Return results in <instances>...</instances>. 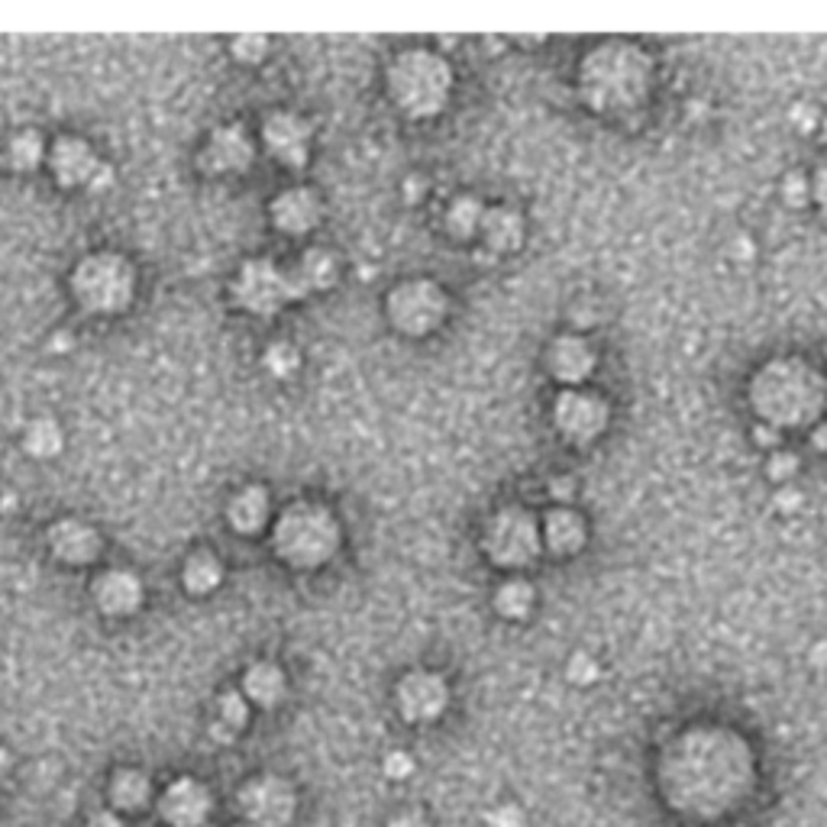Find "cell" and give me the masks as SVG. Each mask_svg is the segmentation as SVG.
I'll use <instances>...</instances> for the list:
<instances>
[{
  "instance_id": "cell-1",
  "label": "cell",
  "mask_w": 827,
  "mask_h": 827,
  "mask_svg": "<svg viewBox=\"0 0 827 827\" xmlns=\"http://www.w3.org/2000/svg\"><path fill=\"white\" fill-rule=\"evenodd\" d=\"M663 792L695 818H715L740 802L753 782V753L743 737L721 728L682 733L663 753Z\"/></svg>"
},
{
  "instance_id": "cell-2",
  "label": "cell",
  "mask_w": 827,
  "mask_h": 827,
  "mask_svg": "<svg viewBox=\"0 0 827 827\" xmlns=\"http://www.w3.org/2000/svg\"><path fill=\"white\" fill-rule=\"evenodd\" d=\"M827 404L825 376L805 359H773L750 379V407L770 427L795 431L818 424Z\"/></svg>"
},
{
  "instance_id": "cell-3",
  "label": "cell",
  "mask_w": 827,
  "mask_h": 827,
  "mask_svg": "<svg viewBox=\"0 0 827 827\" xmlns=\"http://www.w3.org/2000/svg\"><path fill=\"white\" fill-rule=\"evenodd\" d=\"M653 58L628 40H608L579 62V95L598 113H621L646 98Z\"/></svg>"
},
{
  "instance_id": "cell-4",
  "label": "cell",
  "mask_w": 827,
  "mask_h": 827,
  "mask_svg": "<svg viewBox=\"0 0 827 827\" xmlns=\"http://www.w3.org/2000/svg\"><path fill=\"white\" fill-rule=\"evenodd\" d=\"M340 543L342 531L337 514L317 501H294L272 527V549L292 569L327 566L337 556Z\"/></svg>"
},
{
  "instance_id": "cell-5",
  "label": "cell",
  "mask_w": 827,
  "mask_h": 827,
  "mask_svg": "<svg viewBox=\"0 0 827 827\" xmlns=\"http://www.w3.org/2000/svg\"><path fill=\"white\" fill-rule=\"evenodd\" d=\"M389 95L404 117L434 120L453 95V68L439 52H401L389 68Z\"/></svg>"
},
{
  "instance_id": "cell-6",
  "label": "cell",
  "mask_w": 827,
  "mask_h": 827,
  "mask_svg": "<svg viewBox=\"0 0 827 827\" xmlns=\"http://www.w3.org/2000/svg\"><path fill=\"white\" fill-rule=\"evenodd\" d=\"M72 297L91 317L123 314L137 297V269L127 255L100 249L72 269Z\"/></svg>"
},
{
  "instance_id": "cell-7",
  "label": "cell",
  "mask_w": 827,
  "mask_h": 827,
  "mask_svg": "<svg viewBox=\"0 0 827 827\" xmlns=\"http://www.w3.org/2000/svg\"><path fill=\"white\" fill-rule=\"evenodd\" d=\"M230 297L246 314L272 317L294 301H301L304 292L294 282L292 269H282L272 259H249L230 285Z\"/></svg>"
},
{
  "instance_id": "cell-8",
  "label": "cell",
  "mask_w": 827,
  "mask_h": 827,
  "mask_svg": "<svg viewBox=\"0 0 827 827\" xmlns=\"http://www.w3.org/2000/svg\"><path fill=\"white\" fill-rule=\"evenodd\" d=\"M482 546H486L488 559L501 569L531 566L543 549L540 521L534 518V511H527L521 504H508L488 521Z\"/></svg>"
},
{
  "instance_id": "cell-9",
  "label": "cell",
  "mask_w": 827,
  "mask_h": 827,
  "mask_svg": "<svg viewBox=\"0 0 827 827\" xmlns=\"http://www.w3.org/2000/svg\"><path fill=\"white\" fill-rule=\"evenodd\" d=\"M391 327L404 337H431L449 314V297L434 279H411L391 289L385 301Z\"/></svg>"
},
{
  "instance_id": "cell-10",
  "label": "cell",
  "mask_w": 827,
  "mask_h": 827,
  "mask_svg": "<svg viewBox=\"0 0 827 827\" xmlns=\"http://www.w3.org/2000/svg\"><path fill=\"white\" fill-rule=\"evenodd\" d=\"M237 805L246 825L289 827L297 815V792L289 779L265 773V776H252L243 782Z\"/></svg>"
},
{
  "instance_id": "cell-11",
  "label": "cell",
  "mask_w": 827,
  "mask_h": 827,
  "mask_svg": "<svg viewBox=\"0 0 827 827\" xmlns=\"http://www.w3.org/2000/svg\"><path fill=\"white\" fill-rule=\"evenodd\" d=\"M46 162H50L52 175L62 188L100 192L110 185V165H104L95 146L81 137H58L52 143Z\"/></svg>"
},
{
  "instance_id": "cell-12",
  "label": "cell",
  "mask_w": 827,
  "mask_h": 827,
  "mask_svg": "<svg viewBox=\"0 0 827 827\" xmlns=\"http://www.w3.org/2000/svg\"><path fill=\"white\" fill-rule=\"evenodd\" d=\"M611 407L601 394L585 389H566L553 401V424L563 437L576 446H585L605 434Z\"/></svg>"
},
{
  "instance_id": "cell-13",
  "label": "cell",
  "mask_w": 827,
  "mask_h": 827,
  "mask_svg": "<svg viewBox=\"0 0 827 827\" xmlns=\"http://www.w3.org/2000/svg\"><path fill=\"white\" fill-rule=\"evenodd\" d=\"M394 705H398V715L407 725H431L449 705V685L437 673L414 670V673H407L404 679L398 682Z\"/></svg>"
},
{
  "instance_id": "cell-14",
  "label": "cell",
  "mask_w": 827,
  "mask_h": 827,
  "mask_svg": "<svg viewBox=\"0 0 827 827\" xmlns=\"http://www.w3.org/2000/svg\"><path fill=\"white\" fill-rule=\"evenodd\" d=\"M252 159H255V143L246 133L243 123H227L210 133V140L200 149L197 165L204 175L224 178V175H243L252 165Z\"/></svg>"
},
{
  "instance_id": "cell-15",
  "label": "cell",
  "mask_w": 827,
  "mask_h": 827,
  "mask_svg": "<svg viewBox=\"0 0 827 827\" xmlns=\"http://www.w3.org/2000/svg\"><path fill=\"white\" fill-rule=\"evenodd\" d=\"M210 812H214V795L195 776L172 779L159 795V818L168 827H204Z\"/></svg>"
},
{
  "instance_id": "cell-16",
  "label": "cell",
  "mask_w": 827,
  "mask_h": 827,
  "mask_svg": "<svg viewBox=\"0 0 827 827\" xmlns=\"http://www.w3.org/2000/svg\"><path fill=\"white\" fill-rule=\"evenodd\" d=\"M311 123L297 113H272L262 123V143L269 149V155L285 165V168H304L307 155H311Z\"/></svg>"
},
{
  "instance_id": "cell-17",
  "label": "cell",
  "mask_w": 827,
  "mask_h": 827,
  "mask_svg": "<svg viewBox=\"0 0 827 827\" xmlns=\"http://www.w3.org/2000/svg\"><path fill=\"white\" fill-rule=\"evenodd\" d=\"M46 540H50L52 556L58 563H65V566H88V563H95L100 556V546H104L98 531L91 524L78 521V518L55 521L50 531H46Z\"/></svg>"
},
{
  "instance_id": "cell-18",
  "label": "cell",
  "mask_w": 827,
  "mask_h": 827,
  "mask_svg": "<svg viewBox=\"0 0 827 827\" xmlns=\"http://www.w3.org/2000/svg\"><path fill=\"white\" fill-rule=\"evenodd\" d=\"M91 595H95V605H98L104 618H130V614L140 611L146 591H143V583H140L137 573L110 569V573H100L95 579Z\"/></svg>"
},
{
  "instance_id": "cell-19",
  "label": "cell",
  "mask_w": 827,
  "mask_h": 827,
  "mask_svg": "<svg viewBox=\"0 0 827 827\" xmlns=\"http://www.w3.org/2000/svg\"><path fill=\"white\" fill-rule=\"evenodd\" d=\"M269 214H272V224H275L279 233L304 237V233H311L320 224L324 204H320V197L314 195L311 188H289V192H282V195L272 200Z\"/></svg>"
},
{
  "instance_id": "cell-20",
  "label": "cell",
  "mask_w": 827,
  "mask_h": 827,
  "mask_svg": "<svg viewBox=\"0 0 827 827\" xmlns=\"http://www.w3.org/2000/svg\"><path fill=\"white\" fill-rule=\"evenodd\" d=\"M595 349L585 337H559L546 349V372L563 385H583L595 372Z\"/></svg>"
},
{
  "instance_id": "cell-21",
  "label": "cell",
  "mask_w": 827,
  "mask_h": 827,
  "mask_svg": "<svg viewBox=\"0 0 827 827\" xmlns=\"http://www.w3.org/2000/svg\"><path fill=\"white\" fill-rule=\"evenodd\" d=\"M479 237H482V243H486L491 255H511L524 243V217L508 204L486 207Z\"/></svg>"
},
{
  "instance_id": "cell-22",
  "label": "cell",
  "mask_w": 827,
  "mask_h": 827,
  "mask_svg": "<svg viewBox=\"0 0 827 827\" xmlns=\"http://www.w3.org/2000/svg\"><path fill=\"white\" fill-rule=\"evenodd\" d=\"M540 536H543V546L553 553V556H576L588 540V527H585L583 514H576L573 508H553L543 524H540Z\"/></svg>"
},
{
  "instance_id": "cell-23",
  "label": "cell",
  "mask_w": 827,
  "mask_h": 827,
  "mask_svg": "<svg viewBox=\"0 0 827 827\" xmlns=\"http://www.w3.org/2000/svg\"><path fill=\"white\" fill-rule=\"evenodd\" d=\"M285 695H289V679H285L279 663L262 660V663H252L246 670L243 698L249 705H255L262 711H272V708H279L285 701Z\"/></svg>"
},
{
  "instance_id": "cell-24",
  "label": "cell",
  "mask_w": 827,
  "mask_h": 827,
  "mask_svg": "<svg viewBox=\"0 0 827 827\" xmlns=\"http://www.w3.org/2000/svg\"><path fill=\"white\" fill-rule=\"evenodd\" d=\"M269 518H272V501L262 486L240 488L227 504V524L243 536L259 534L269 524Z\"/></svg>"
},
{
  "instance_id": "cell-25",
  "label": "cell",
  "mask_w": 827,
  "mask_h": 827,
  "mask_svg": "<svg viewBox=\"0 0 827 827\" xmlns=\"http://www.w3.org/2000/svg\"><path fill=\"white\" fill-rule=\"evenodd\" d=\"M294 282L301 285V292L304 297L311 292H327V289H334L337 285V279H340V259L330 252V249H324V246H314V249H307L301 259H297V265L292 269Z\"/></svg>"
},
{
  "instance_id": "cell-26",
  "label": "cell",
  "mask_w": 827,
  "mask_h": 827,
  "mask_svg": "<svg viewBox=\"0 0 827 827\" xmlns=\"http://www.w3.org/2000/svg\"><path fill=\"white\" fill-rule=\"evenodd\" d=\"M107 792H110L113 808L123 812V815H137V812H143L149 802H152V782H149L143 770H133V766L117 770Z\"/></svg>"
},
{
  "instance_id": "cell-27",
  "label": "cell",
  "mask_w": 827,
  "mask_h": 827,
  "mask_svg": "<svg viewBox=\"0 0 827 827\" xmlns=\"http://www.w3.org/2000/svg\"><path fill=\"white\" fill-rule=\"evenodd\" d=\"M224 583V563L210 549H197L182 566V588L195 598L217 591Z\"/></svg>"
},
{
  "instance_id": "cell-28",
  "label": "cell",
  "mask_w": 827,
  "mask_h": 827,
  "mask_svg": "<svg viewBox=\"0 0 827 827\" xmlns=\"http://www.w3.org/2000/svg\"><path fill=\"white\" fill-rule=\"evenodd\" d=\"M491 605H494V611L504 621H524L534 611L536 588L527 579H504V583L494 588Z\"/></svg>"
},
{
  "instance_id": "cell-29",
  "label": "cell",
  "mask_w": 827,
  "mask_h": 827,
  "mask_svg": "<svg viewBox=\"0 0 827 827\" xmlns=\"http://www.w3.org/2000/svg\"><path fill=\"white\" fill-rule=\"evenodd\" d=\"M249 725V701L243 698V692H224L220 701H217V721L210 733L220 740V743H233L237 733Z\"/></svg>"
},
{
  "instance_id": "cell-30",
  "label": "cell",
  "mask_w": 827,
  "mask_h": 827,
  "mask_svg": "<svg viewBox=\"0 0 827 827\" xmlns=\"http://www.w3.org/2000/svg\"><path fill=\"white\" fill-rule=\"evenodd\" d=\"M482 217H486V204L479 197H456L446 210V230L453 240H472L482 227Z\"/></svg>"
},
{
  "instance_id": "cell-31",
  "label": "cell",
  "mask_w": 827,
  "mask_h": 827,
  "mask_svg": "<svg viewBox=\"0 0 827 827\" xmlns=\"http://www.w3.org/2000/svg\"><path fill=\"white\" fill-rule=\"evenodd\" d=\"M46 155H50L46 140L36 130H20L7 143V162L13 172H33L46 162Z\"/></svg>"
},
{
  "instance_id": "cell-32",
  "label": "cell",
  "mask_w": 827,
  "mask_h": 827,
  "mask_svg": "<svg viewBox=\"0 0 827 827\" xmlns=\"http://www.w3.org/2000/svg\"><path fill=\"white\" fill-rule=\"evenodd\" d=\"M62 446H65V434H62L58 421H52V417H36L23 427V449L36 459L58 456Z\"/></svg>"
},
{
  "instance_id": "cell-33",
  "label": "cell",
  "mask_w": 827,
  "mask_h": 827,
  "mask_svg": "<svg viewBox=\"0 0 827 827\" xmlns=\"http://www.w3.org/2000/svg\"><path fill=\"white\" fill-rule=\"evenodd\" d=\"M262 362H265V369H269L275 379H289V376L297 372V366H301V352L294 349L292 342H275V346L265 349Z\"/></svg>"
},
{
  "instance_id": "cell-34",
  "label": "cell",
  "mask_w": 827,
  "mask_h": 827,
  "mask_svg": "<svg viewBox=\"0 0 827 827\" xmlns=\"http://www.w3.org/2000/svg\"><path fill=\"white\" fill-rule=\"evenodd\" d=\"M230 52L233 58H240L246 65H259L269 52V40L265 36H255V33H246V36H233L230 40Z\"/></svg>"
},
{
  "instance_id": "cell-35",
  "label": "cell",
  "mask_w": 827,
  "mask_h": 827,
  "mask_svg": "<svg viewBox=\"0 0 827 827\" xmlns=\"http://www.w3.org/2000/svg\"><path fill=\"white\" fill-rule=\"evenodd\" d=\"M782 200L788 204V207H808V200H812V182H808V175L805 172H788L785 178H782Z\"/></svg>"
},
{
  "instance_id": "cell-36",
  "label": "cell",
  "mask_w": 827,
  "mask_h": 827,
  "mask_svg": "<svg viewBox=\"0 0 827 827\" xmlns=\"http://www.w3.org/2000/svg\"><path fill=\"white\" fill-rule=\"evenodd\" d=\"M598 663H595V656L591 653H573V660H569V666H566V676L573 685H591V682L598 679Z\"/></svg>"
},
{
  "instance_id": "cell-37",
  "label": "cell",
  "mask_w": 827,
  "mask_h": 827,
  "mask_svg": "<svg viewBox=\"0 0 827 827\" xmlns=\"http://www.w3.org/2000/svg\"><path fill=\"white\" fill-rule=\"evenodd\" d=\"M795 472H798V456L788 453V449H776V453L770 456V463H766V476L782 482V486H788V479H792Z\"/></svg>"
},
{
  "instance_id": "cell-38",
  "label": "cell",
  "mask_w": 827,
  "mask_h": 827,
  "mask_svg": "<svg viewBox=\"0 0 827 827\" xmlns=\"http://www.w3.org/2000/svg\"><path fill=\"white\" fill-rule=\"evenodd\" d=\"M382 770H385V776L389 779H407L414 773V757L411 753H404V750H391L389 757H385V763H382Z\"/></svg>"
},
{
  "instance_id": "cell-39",
  "label": "cell",
  "mask_w": 827,
  "mask_h": 827,
  "mask_svg": "<svg viewBox=\"0 0 827 827\" xmlns=\"http://www.w3.org/2000/svg\"><path fill=\"white\" fill-rule=\"evenodd\" d=\"M524 812L518 805H498L488 812V827H524Z\"/></svg>"
},
{
  "instance_id": "cell-40",
  "label": "cell",
  "mask_w": 827,
  "mask_h": 827,
  "mask_svg": "<svg viewBox=\"0 0 827 827\" xmlns=\"http://www.w3.org/2000/svg\"><path fill=\"white\" fill-rule=\"evenodd\" d=\"M788 120H792L802 133H815V130L821 127V113H818L812 104H795L792 113H788Z\"/></svg>"
},
{
  "instance_id": "cell-41",
  "label": "cell",
  "mask_w": 827,
  "mask_h": 827,
  "mask_svg": "<svg viewBox=\"0 0 827 827\" xmlns=\"http://www.w3.org/2000/svg\"><path fill=\"white\" fill-rule=\"evenodd\" d=\"M802 504H805V494H802L795 486H782L776 491V508L782 511V514H795Z\"/></svg>"
},
{
  "instance_id": "cell-42",
  "label": "cell",
  "mask_w": 827,
  "mask_h": 827,
  "mask_svg": "<svg viewBox=\"0 0 827 827\" xmlns=\"http://www.w3.org/2000/svg\"><path fill=\"white\" fill-rule=\"evenodd\" d=\"M812 197H815V204H818V210H821V217H825L827 224V168H818V172H815V178H812Z\"/></svg>"
},
{
  "instance_id": "cell-43",
  "label": "cell",
  "mask_w": 827,
  "mask_h": 827,
  "mask_svg": "<svg viewBox=\"0 0 827 827\" xmlns=\"http://www.w3.org/2000/svg\"><path fill=\"white\" fill-rule=\"evenodd\" d=\"M753 439H757V446L773 449V446H779L782 434H779L776 427H770V424H757V427H753Z\"/></svg>"
},
{
  "instance_id": "cell-44",
  "label": "cell",
  "mask_w": 827,
  "mask_h": 827,
  "mask_svg": "<svg viewBox=\"0 0 827 827\" xmlns=\"http://www.w3.org/2000/svg\"><path fill=\"white\" fill-rule=\"evenodd\" d=\"M85 827H127V821L117 812H95Z\"/></svg>"
},
{
  "instance_id": "cell-45",
  "label": "cell",
  "mask_w": 827,
  "mask_h": 827,
  "mask_svg": "<svg viewBox=\"0 0 827 827\" xmlns=\"http://www.w3.org/2000/svg\"><path fill=\"white\" fill-rule=\"evenodd\" d=\"M389 827H431V825H427V818H424L421 812H401V815H394V818H391Z\"/></svg>"
},
{
  "instance_id": "cell-46",
  "label": "cell",
  "mask_w": 827,
  "mask_h": 827,
  "mask_svg": "<svg viewBox=\"0 0 827 827\" xmlns=\"http://www.w3.org/2000/svg\"><path fill=\"white\" fill-rule=\"evenodd\" d=\"M549 494L559 498V501H569L573 498V479H553L549 482Z\"/></svg>"
},
{
  "instance_id": "cell-47",
  "label": "cell",
  "mask_w": 827,
  "mask_h": 827,
  "mask_svg": "<svg viewBox=\"0 0 827 827\" xmlns=\"http://www.w3.org/2000/svg\"><path fill=\"white\" fill-rule=\"evenodd\" d=\"M808 660H812V666H815V670H827V640H821V643H815V646H812V656H808Z\"/></svg>"
},
{
  "instance_id": "cell-48",
  "label": "cell",
  "mask_w": 827,
  "mask_h": 827,
  "mask_svg": "<svg viewBox=\"0 0 827 827\" xmlns=\"http://www.w3.org/2000/svg\"><path fill=\"white\" fill-rule=\"evenodd\" d=\"M812 446H815V449H827V424H815V431H812Z\"/></svg>"
},
{
  "instance_id": "cell-49",
  "label": "cell",
  "mask_w": 827,
  "mask_h": 827,
  "mask_svg": "<svg viewBox=\"0 0 827 827\" xmlns=\"http://www.w3.org/2000/svg\"><path fill=\"white\" fill-rule=\"evenodd\" d=\"M13 770V753L0 743V776H7Z\"/></svg>"
},
{
  "instance_id": "cell-50",
  "label": "cell",
  "mask_w": 827,
  "mask_h": 827,
  "mask_svg": "<svg viewBox=\"0 0 827 827\" xmlns=\"http://www.w3.org/2000/svg\"><path fill=\"white\" fill-rule=\"evenodd\" d=\"M818 130H825V140H827V117H821V127Z\"/></svg>"
},
{
  "instance_id": "cell-51",
  "label": "cell",
  "mask_w": 827,
  "mask_h": 827,
  "mask_svg": "<svg viewBox=\"0 0 827 827\" xmlns=\"http://www.w3.org/2000/svg\"><path fill=\"white\" fill-rule=\"evenodd\" d=\"M237 827H252V825H246V821H240V825H237Z\"/></svg>"
}]
</instances>
